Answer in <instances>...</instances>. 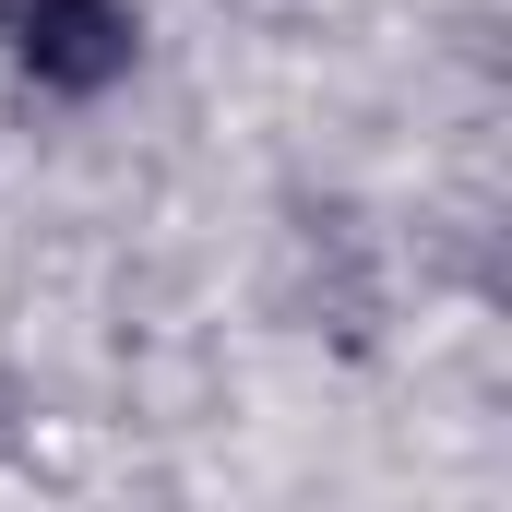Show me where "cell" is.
I'll use <instances>...</instances> for the list:
<instances>
[{"instance_id":"obj_1","label":"cell","mask_w":512,"mask_h":512,"mask_svg":"<svg viewBox=\"0 0 512 512\" xmlns=\"http://www.w3.org/2000/svg\"><path fill=\"white\" fill-rule=\"evenodd\" d=\"M0 36H12V60L48 96H108L131 72V12L120 0H0Z\"/></svg>"}]
</instances>
